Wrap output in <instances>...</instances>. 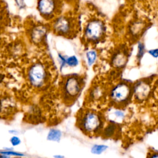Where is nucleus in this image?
<instances>
[{
	"mask_svg": "<svg viewBox=\"0 0 158 158\" xmlns=\"http://www.w3.org/2000/svg\"><path fill=\"white\" fill-rule=\"evenodd\" d=\"M79 127L86 134L94 135L102 130L104 121L102 116L95 111H86L79 119Z\"/></svg>",
	"mask_w": 158,
	"mask_h": 158,
	"instance_id": "1",
	"label": "nucleus"
},
{
	"mask_svg": "<svg viewBox=\"0 0 158 158\" xmlns=\"http://www.w3.org/2000/svg\"><path fill=\"white\" fill-rule=\"evenodd\" d=\"M75 22L71 17L61 15L57 17L52 25L54 31L59 35L69 37L72 36L75 32Z\"/></svg>",
	"mask_w": 158,
	"mask_h": 158,
	"instance_id": "2",
	"label": "nucleus"
},
{
	"mask_svg": "<svg viewBox=\"0 0 158 158\" xmlns=\"http://www.w3.org/2000/svg\"><path fill=\"white\" fill-rule=\"evenodd\" d=\"M132 89L130 86L125 82L119 83L114 86L110 91L111 101L117 106L126 104L131 98Z\"/></svg>",
	"mask_w": 158,
	"mask_h": 158,
	"instance_id": "3",
	"label": "nucleus"
},
{
	"mask_svg": "<svg viewBox=\"0 0 158 158\" xmlns=\"http://www.w3.org/2000/svg\"><path fill=\"white\" fill-rule=\"evenodd\" d=\"M28 78L30 84L35 88L43 86L48 78L47 71L44 65L39 62L32 65L28 72Z\"/></svg>",
	"mask_w": 158,
	"mask_h": 158,
	"instance_id": "4",
	"label": "nucleus"
},
{
	"mask_svg": "<svg viewBox=\"0 0 158 158\" xmlns=\"http://www.w3.org/2000/svg\"><path fill=\"white\" fill-rule=\"evenodd\" d=\"M82 81L79 77L72 75L67 77L62 85V92L64 99L71 101L75 99L81 90Z\"/></svg>",
	"mask_w": 158,
	"mask_h": 158,
	"instance_id": "5",
	"label": "nucleus"
},
{
	"mask_svg": "<svg viewBox=\"0 0 158 158\" xmlns=\"http://www.w3.org/2000/svg\"><path fill=\"white\" fill-rule=\"evenodd\" d=\"M37 7L43 18L51 20L60 11L61 0H38Z\"/></svg>",
	"mask_w": 158,
	"mask_h": 158,
	"instance_id": "6",
	"label": "nucleus"
},
{
	"mask_svg": "<svg viewBox=\"0 0 158 158\" xmlns=\"http://www.w3.org/2000/svg\"><path fill=\"white\" fill-rule=\"evenodd\" d=\"M104 32V25L98 19H93L88 22L84 30L86 38L92 42L99 41L103 37Z\"/></svg>",
	"mask_w": 158,
	"mask_h": 158,
	"instance_id": "7",
	"label": "nucleus"
},
{
	"mask_svg": "<svg viewBox=\"0 0 158 158\" xmlns=\"http://www.w3.org/2000/svg\"><path fill=\"white\" fill-rule=\"evenodd\" d=\"M151 92L150 84L147 81H138L132 90V94L135 99L138 102L146 100Z\"/></svg>",
	"mask_w": 158,
	"mask_h": 158,
	"instance_id": "8",
	"label": "nucleus"
},
{
	"mask_svg": "<svg viewBox=\"0 0 158 158\" xmlns=\"http://www.w3.org/2000/svg\"><path fill=\"white\" fill-rule=\"evenodd\" d=\"M106 118L110 123L118 125L123 122L126 118L125 112L120 108H113L108 110L106 114Z\"/></svg>",
	"mask_w": 158,
	"mask_h": 158,
	"instance_id": "9",
	"label": "nucleus"
},
{
	"mask_svg": "<svg viewBox=\"0 0 158 158\" xmlns=\"http://www.w3.org/2000/svg\"><path fill=\"white\" fill-rule=\"evenodd\" d=\"M47 33V28L44 25H36L32 28L30 37L33 42L39 43L42 41Z\"/></svg>",
	"mask_w": 158,
	"mask_h": 158,
	"instance_id": "10",
	"label": "nucleus"
},
{
	"mask_svg": "<svg viewBox=\"0 0 158 158\" xmlns=\"http://www.w3.org/2000/svg\"><path fill=\"white\" fill-rule=\"evenodd\" d=\"M127 56L125 52L119 51L116 52L112 58V63L113 66L117 68H122L124 67L127 61Z\"/></svg>",
	"mask_w": 158,
	"mask_h": 158,
	"instance_id": "11",
	"label": "nucleus"
},
{
	"mask_svg": "<svg viewBox=\"0 0 158 158\" xmlns=\"http://www.w3.org/2000/svg\"><path fill=\"white\" fill-rule=\"evenodd\" d=\"M62 136V131L57 128H51L47 135V139L53 142H59Z\"/></svg>",
	"mask_w": 158,
	"mask_h": 158,
	"instance_id": "12",
	"label": "nucleus"
},
{
	"mask_svg": "<svg viewBox=\"0 0 158 158\" xmlns=\"http://www.w3.org/2000/svg\"><path fill=\"white\" fill-rule=\"evenodd\" d=\"M117 130V125L109 123L107 127L102 129V135L106 138H110L112 136Z\"/></svg>",
	"mask_w": 158,
	"mask_h": 158,
	"instance_id": "13",
	"label": "nucleus"
},
{
	"mask_svg": "<svg viewBox=\"0 0 158 158\" xmlns=\"http://www.w3.org/2000/svg\"><path fill=\"white\" fill-rule=\"evenodd\" d=\"M108 149V146L106 144H95L91 148V152L95 155H100Z\"/></svg>",
	"mask_w": 158,
	"mask_h": 158,
	"instance_id": "14",
	"label": "nucleus"
},
{
	"mask_svg": "<svg viewBox=\"0 0 158 158\" xmlns=\"http://www.w3.org/2000/svg\"><path fill=\"white\" fill-rule=\"evenodd\" d=\"M0 154L4 155L6 156H8L9 157L14 156V157H24L25 154L22 152L15 151L12 149H4L2 150H0Z\"/></svg>",
	"mask_w": 158,
	"mask_h": 158,
	"instance_id": "15",
	"label": "nucleus"
},
{
	"mask_svg": "<svg viewBox=\"0 0 158 158\" xmlns=\"http://www.w3.org/2000/svg\"><path fill=\"white\" fill-rule=\"evenodd\" d=\"M143 28H144L143 23L142 22H135L131 25V27H130V31L133 36H136L141 33Z\"/></svg>",
	"mask_w": 158,
	"mask_h": 158,
	"instance_id": "16",
	"label": "nucleus"
},
{
	"mask_svg": "<svg viewBox=\"0 0 158 158\" xmlns=\"http://www.w3.org/2000/svg\"><path fill=\"white\" fill-rule=\"evenodd\" d=\"M60 58L61 59V60L64 64H67L68 65L71 67H74L78 64V59L75 56H70L67 59H65L60 56Z\"/></svg>",
	"mask_w": 158,
	"mask_h": 158,
	"instance_id": "17",
	"label": "nucleus"
},
{
	"mask_svg": "<svg viewBox=\"0 0 158 158\" xmlns=\"http://www.w3.org/2000/svg\"><path fill=\"white\" fill-rule=\"evenodd\" d=\"M97 57V54L96 51L91 50L86 53V59L88 60V64L89 65H92L96 60Z\"/></svg>",
	"mask_w": 158,
	"mask_h": 158,
	"instance_id": "18",
	"label": "nucleus"
},
{
	"mask_svg": "<svg viewBox=\"0 0 158 158\" xmlns=\"http://www.w3.org/2000/svg\"><path fill=\"white\" fill-rule=\"evenodd\" d=\"M102 95V90L100 87H96L92 91L91 96L93 99H99Z\"/></svg>",
	"mask_w": 158,
	"mask_h": 158,
	"instance_id": "19",
	"label": "nucleus"
},
{
	"mask_svg": "<svg viewBox=\"0 0 158 158\" xmlns=\"http://www.w3.org/2000/svg\"><path fill=\"white\" fill-rule=\"evenodd\" d=\"M9 141H10V143L11 144V145L14 147L20 145L22 142L20 138L17 135L12 136L9 139Z\"/></svg>",
	"mask_w": 158,
	"mask_h": 158,
	"instance_id": "20",
	"label": "nucleus"
},
{
	"mask_svg": "<svg viewBox=\"0 0 158 158\" xmlns=\"http://www.w3.org/2000/svg\"><path fill=\"white\" fill-rule=\"evenodd\" d=\"M138 58H141L142 57V56L144 54V45L142 43H139L138 44Z\"/></svg>",
	"mask_w": 158,
	"mask_h": 158,
	"instance_id": "21",
	"label": "nucleus"
},
{
	"mask_svg": "<svg viewBox=\"0 0 158 158\" xmlns=\"http://www.w3.org/2000/svg\"><path fill=\"white\" fill-rule=\"evenodd\" d=\"M149 52L152 56H153L156 58L157 57V49L150 50V51H149Z\"/></svg>",
	"mask_w": 158,
	"mask_h": 158,
	"instance_id": "22",
	"label": "nucleus"
},
{
	"mask_svg": "<svg viewBox=\"0 0 158 158\" xmlns=\"http://www.w3.org/2000/svg\"><path fill=\"white\" fill-rule=\"evenodd\" d=\"M17 5L20 7H22L24 6V1L23 0H15Z\"/></svg>",
	"mask_w": 158,
	"mask_h": 158,
	"instance_id": "23",
	"label": "nucleus"
},
{
	"mask_svg": "<svg viewBox=\"0 0 158 158\" xmlns=\"http://www.w3.org/2000/svg\"><path fill=\"white\" fill-rule=\"evenodd\" d=\"M148 158H158L157 152H152L148 157Z\"/></svg>",
	"mask_w": 158,
	"mask_h": 158,
	"instance_id": "24",
	"label": "nucleus"
},
{
	"mask_svg": "<svg viewBox=\"0 0 158 158\" xmlns=\"http://www.w3.org/2000/svg\"><path fill=\"white\" fill-rule=\"evenodd\" d=\"M9 133H10V134H13V135L17 133V131H15V130H9Z\"/></svg>",
	"mask_w": 158,
	"mask_h": 158,
	"instance_id": "25",
	"label": "nucleus"
},
{
	"mask_svg": "<svg viewBox=\"0 0 158 158\" xmlns=\"http://www.w3.org/2000/svg\"><path fill=\"white\" fill-rule=\"evenodd\" d=\"M54 158H65L64 156H61V155H55L54 156Z\"/></svg>",
	"mask_w": 158,
	"mask_h": 158,
	"instance_id": "26",
	"label": "nucleus"
},
{
	"mask_svg": "<svg viewBox=\"0 0 158 158\" xmlns=\"http://www.w3.org/2000/svg\"><path fill=\"white\" fill-rule=\"evenodd\" d=\"M64 1H65V2H72V3H73V2H75L77 0H64Z\"/></svg>",
	"mask_w": 158,
	"mask_h": 158,
	"instance_id": "27",
	"label": "nucleus"
},
{
	"mask_svg": "<svg viewBox=\"0 0 158 158\" xmlns=\"http://www.w3.org/2000/svg\"><path fill=\"white\" fill-rule=\"evenodd\" d=\"M0 158H10L8 156H4V155H2V154H0Z\"/></svg>",
	"mask_w": 158,
	"mask_h": 158,
	"instance_id": "28",
	"label": "nucleus"
}]
</instances>
